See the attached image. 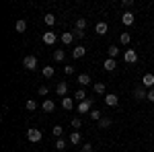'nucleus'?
Instances as JSON below:
<instances>
[{"instance_id": "obj_29", "label": "nucleus", "mask_w": 154, "mask_h": 152, "mask_svg": "<svg viewBox=\"0 0 154 152\" xmlns=\"http://www.w3.org/2000/svg\"><path fill=\"white\" fill-rule=\"evenodd\" d=\"M43 19H45V25H49V27H51V25H56V17H54V14H45Z\"/></svg>"}, {"instance_id": "obj_21", "label": "nucleus", "mask_w": 154, "mask_h": 152, "mask_svg": "<svg viewBox=\"0 0 154 152\" xmlns=\"http://www.w3.org/2000/svg\"><path fill=\"white\" fill-rule=\"evenodd\" d=\"M91 119H93V121H101V119H103V113H101L99 109H93V111H91Z\"/></svg>"}, {"instance_id": "obj_4", "label": "nucleus", "mask_w": 154, "mask_h": 152, "mask_svg": "<svg viewBox=\"0 0 154 152\" xmlns=\"http://www.w3.org/2000/svg\"><path fill=\"white\" fill-rule=\"evenodd\" d=\"M23 66L27 68V70H35L37 68V58L35 56H27V58L23 60Z\"/></svg>"}, {"instance_id": "obj_19", "label": "nucleus", "mask_w": 154, "mask_h": 152, "mask_svg": "<svg viewBox=\"0 0 154 152\" xmlns=\"http://www.w3.org/2000/svg\"><path fill=\"white\" fill-rule=\"evenodd\" d=\"M64 58H66V51H64V49H56V51H54V60H56V62H64Z\"/></svg>"}, {"instance_id": "obj_11", "label": "nucleus", "mask_w": 154, "mask_h": 152, "mask_svg": "<svg viewBox=\"0 0 154 152\" xmlns=\"http://www.w3.org/2000/svg\"><path fill=\"white\" fill-rule=\"evenodd\" d=\"M103 68H105L107 72H113L115 68H117V62H115L113 58H107V60H105V64H103Z\"/></svg>"}, {"instance_id": "obj_24", "label": "nucleus", "mask_w": 154, "mask_h": 152, "mask_svg": "<svg viewBox=\"0 0 154 152\" xmlns=\"http://www.w3.org/2000/svg\"><path fill=\"white\" fill-rule=\"evenodd\" d=\"M119 41H121L123 45H128V43L131 41V35L130 33H121V35H119Z\"/></svg>"}, {"instance_id": "obj_26", "label": "nucleus", "mask_w": 154, "mask_h": 152, "mask_svg": "<svg viewBox=\"0 0 154 152\" xmlns=\"http://www.w3.org/2000/svg\"><path fill=\"white\" fill-rule=\"evenodd\" d=\"M86 29V19H78L76 21V31H84Z\"/></svg>"}, {"instance_id": "obj_32", "label": "nucleus", "mask_w": 154, "mask_h": 152, "mask_svg": "<svg viewBox=\"0 0 154 152\" xmlns=\"http://www.w3.org/2000/svg\"><path fill=\"white\" fill-rule=\"evenodd\" d=\"M80 126H82V119H80V117H74V119H72V128L80 129Z\"/></svg>"}, {"instance_id": "obj_9", "label": "nucleus", "mask_w": 154, "mask_h": 152, "mask_svg": "<svg viewBox=\"0 0 154 152\" xmlns=\"http://www.w3.org/2000/svg\"><path fill=\"white\" fill-rule=\"evenodd\" d=\"M41 109H43L45 113H51V111L56 109V103H54L51 99H43V103H41Z\"/></svg>"}, {"instance_id": "obj_20", "label": "nucleus", "mask_w": 154, "mask_h": 152, "mask_svg": "<svg viewBox=\"0 0 154 152\" xmlns=\"http://www.w3.org/2000/svg\"><path fill=\"white\" fill-rule=\"evenodd\" d=\"M93 88H95L97 95H105V84H103V82H95V84H93Z\"/></svg>"}, {"instance_id": "obj_7", "label": "nucleus", "mask_w": 154, "mask_h": 152, "mask_svg": "<svg viewBox=\"0 0 154 152\" xmlns=\"http://www.w3.org/2000/svg\"><path fill=\"white\" fill-rule=\"evenodd\" d=\"M91 105H93V101H91V99H84V101H80V103H78V113H88V111H91Z\"/></svg>"}, {"instance_id": "obj_23", "label": "nucleus", "mask_w": 154, "mask_h": 152, "mask_svg": "<svg viewBox=\"0 0 154 152\" xmlns=\"http://www.w3.org/2000/svg\"><path fill=\"white\" fill-rule=\"evenodd\" d=\"M14 29H17L19 33H25V31H27V23H25V21H17V25H14Z\"/></svg>"}, {"instance_id": "obj_6", "label": "nucleus", "mask_w": 154, "mask_h": 152, "mask_svg": "<svg viewBox=\"0 0 154 152\" xmlns=\"http://www.w3.org/2000/svg\"><path fill=\"white\" fill-rule=\"evenodd\" d=\"M134 21H136V17H134V12L125 11L123 14H121V23L125 25V27H130V25H134Z\"/></svg>"}, {"instance_id": "obj_40", "label": "nucleus", "mask_w": 154, "mask_h": 152, "mask_svg": "<svg viewBox=\"0 0 154 152\" xmlns=\"http://www.w3.org/2000/svg\"><path fill=\"white\" fill-rule=\"evenodd\" d=\"M152 115H154V113H152Z\"/></svg>"}, {"instance_id": "obj_13", "label": "nucleus", "mask_w": 154, "mask_h": 152, "mask_svg": "<svg viewBox=\"0 0 154 152\" xmlns=\"http://www.w3.org/2000/svg\"><path fill=\"white\" fill-rule=\"evenodd\" d=\"M134 97H136V99H138V101H144V99H146V97H148V93H146V91H144V86H138V88H136V91H134Z\"/></svg>"}, {"instance_id": "obj_3", "label": "nucleus", "mask_w": 154, "mask_h": 152, "mask_svg": "<svg viewBox=\"0 0 154 152\" xmlns=\"http://www.w3.org/2000/svg\"><path fill=\"white\" fill-rule=\"evenodd\" d=\"M56 41H58V35H56L54 31H45V33H43V43H45V45H54Z\"/></svg>"}, {"instance_id": "obj_33", "label": "nucleus", "mask_w": 154, "mask_h": 152, "mask_svg": "<svg viewBox=\"0 0 154 152\" xmlns=\"http://www.w3.org/2000/svg\"><path fill=\"white\" fill-rule=\"evenodd\" d=\"M99 126H101V128H109V126H111V117H103V119L99 121Z\"/></svg>"}, {"instance_id": "obj_37", "label": "nucleus", "mask_w": 154, "mask_h": 152, "mask_svg": "<svg viewBox=\"0 0 154 152\" xmlns=\"http://www.w3.org/2000/svg\"><path fill=\"white\" fill-rule=\"evenodd\" d=\"M82 152H93V146L91 144H82Z\"/></svg>"}, {"instance_id": "obj_2", "label": "nucleus", "mask_w": 154, "mask_h": 152, "mask_svg": "<svg viewBox=\"0 0 154 152\" xmlns=\"http://www.w3.org/2000/svg\"><path fill=\"white\" fill-rule=\"evenodd\" d=\"M123 60H125V64H136V62H138V54H136V49H125Z\"/></svg>"}, {"instance_id": "obj_22", "label": "nucleus", "mask_w": 154, "mask_h": 152, "mask_svg": "<svg viewBox=\"0 0 154 152\" xmlns=\"http://www.w3.org/2000/svg\"><path fill=\"white\" fill-rule=\"evenodd\" d=\"M78 82H80V84H82V86H86V84H91V76H88V74H80V76H78Z\"/></svg>"}, {"instance_id": "obj_16", "label": "nucleus", "mask_w": 154, "mask_h": 152, "mask_svg": "<svg viewBox=\"0 0 154 152\" xmlns=\"http://www.w3.org/2000/svg\"><path fill=\"white\" fill-rule=\"evenodd\" d=\"M107 23H97V27H95V31H97V35H105L107 33Z\"/></svg>"}, {"instance_id": "obj_39", "label": "nucleus", "mask_w": 154, "mask_h": 152, "mask_svg": "<svg viewBox=\"0 0 154 152\" xmlns=\"http://www.w3.org/2000/svg\"><path fill=\"white\" fill-rule=\"evenodd\" d=\"M74 37H78V39H82V37H84V31H76V33H74Z\"/></svg>"}, {"instance_id": "obj_36", "label": "nucleus", "mask_w": 154, "mask_h": 152, "mask_svg": "<svg viewBox=\"0 0 154 152\" xmlns=\"http://www.w3.org/2000/svg\"><path fill=\"white\" fill-rule=\"evenodd\" d=\"M131 4H134V0H123V2H121V6H123V8H130Z\"/></svg>"}, {"instance_id": "obj_18", "label": "nucleus", "mask_w": 154, "mask_h": 152, "mask_svg": "<svg viewBox=\"0 0 154 152\" xmlns=\"http://www.w3.org/2000/svg\"><path fill=\"white\" fill-rule=\"evenodd\" d=\"M70 142H72V144H80V142H82L80 132H72V134H70Z\"/></svg>"}, {"instance_id": "obj_17", "label": "nucleus", "mask_w": 154, "mask_h": 152, "mask_svg": "<svg viewBox=\"0 0 154 152\" xmlns=\"http://www.w3.org/2000/svg\"><path fill=\"white\" fill-rule=\"evenodd\" d=\"M54 66H43V70H41V74H43V78H51L54 76Z\"/></svg>"}, {"instance_id": "obj_5", "label": "nucleus", "mask_w": 154, "mask_h": 152, "mask_svg": "<svg viewBox=\"0 0 154 152\" xmlns=\"http://www.w3.org/2000/svg\"><path fill=\"white\" fill-rule=\"evenodd\" d=\"M117 103H119V97H117L115 93L105 95V105H107V107H117Z\"/></svg>"}, {"instance_id": "obj_35", "label": "nucleus", "mask_w": 154, "mask_h": 152, "mask_svg": "<svg viewBox=\"0 0 154 152\" xmlns=\"http://www.w3.org/2000/svg\"><path fill=\"white\" fill-rule=\"evenodd\" d=\"M146 99H148L150 103H154V88H150V91H148V97H146Z\"/></svg>"}, {"instance_id": "obj_10", "label": "nucleus", "mask_w": 154, "mask_h": 152, "mask_svg": "<svg viewBox=\"0 0 154 152\" xmlns=\"http://www.w3.org/2000/svg\"><path fill=\"white\" fill-rule=\"evenodd\" d=\"M84 54H86V47H84V45H76L74 49H72V58H76V60L82 58Z\"/></svg>"}, {"instance_id": "obj_34", "label": "nucleus", "mask_w": 154, "mask_h": 152, "mask_svg": "<svg viewBox=\"0 0 154 152\" xmlns=\"http://www.w3.org/2000/svg\"><path fill=\"white\" fill-rule=\"evenodd\" d=\"M48 93H49V88L45 86V84H43V86H39V95H41V97H48Z\"/></svg>"}, {"instance_id": "obj_27", "label": "nucleus", "mask_w": 154, "mask_h": 152, "mask_svg": "<svg viewBox=\"0 0 154 152\" xmlns=\"http://www.w3.org/2000/svg\"><path fill=\"white\" fill-rule=\"evenodd\" d=\"M107 51H109V58H113V60H115V56L119 54V47H115V45H109V49H107Z\"/></svg>"}, {"instance_id": "obj_12", "label": "nucleus", "mask_w": 154, "mask_h": 152, "mask_svg": "<svg viewBox=\"0 0 154 152\" xmlns=\"http://www.w3.org/2000/svg\"><path fill=\"white\" fill-rule=\"evenodd\" d=\"M56 93H58L60 97L64 99V97H66V93H68V84H66V82H58V86H56Z\"/></svg>"}, {"instance_id": "obj_1", "label": "nucleus", "mask_w": 154, "mask_h": 152, "mask_svg": "<svg viewBox=\"0 0 154 152\" xmlns=\"http://www.w3.org/2000/svg\"><path fill=\"white\" fill-rule=\"evenodd\" d=\"M27 138H29V142H33V144H37V142H41V132L39 129H35V128H31L29 132H27Z\"/></svg>"}, {"instance_id": "obj_15", "label": "nucleus", "mask_w": 154, "mask_h": 152, "mask_svg": "<svg viewBox=\"0 0 154 152\" xmlns=\"http://www.w3.org/2000/svg\"><path fill=\"white\" fill-rule=\"evenodd\" d=\"M62 107H64L66 111H70L72 107H74V101H72L70 97H64V99H62Z\"/></svg>"}, {"instance_id": "obj_25", "label": "nucleus", "mask_w": 154, "mask_h": 152, "mask_svg": "<svg viewBox=\"0 0 154 152\" xmlns=\"http://www.w3.org/2000/svg\"><path fill=\"white\" fill-rule=\"evenodd\" d=\"M25 107H27V111H35V109H37V103L33 101V99H27V103H25Z\"/></svg>"}, {"instance_id": "obj_30", "label": "nucleus", "mask_w": 154, "mask_h": 152, "mask_svg": "<svg viewBox=\"0 0 154 152\" xmlns=\"http://www.w3.org/2000/svg\"><path fill=\"white\" fill-rule=\"evenodd\" d=\"M74 99H78V101H84V99H86V93H84L82 88H78V91H76V95H74Z\"/></svg>"}, {"instance_id": "obj_8", "label": "nucleus", "mask_w": 154, "mask_h": 152, "mask_svg": "<svg viewBox=\"0 0 154 152\" xmlns=\"http://www.w3.org/2000/svg\"><path fill=\"white\" fill-rule=\"evenodd\" d=\"M142 84H144V88H154V74H144V78H142Z\"/></svg>"}, {"instance_id": "obj_28", "label": "nucleus", "mask_w": 154, "mask_h": 152, "mask_svg": "<svg viewBox=\"0 0 154 152\" xmlns=\"http://www.w3.org/2000/svg\"><path fill=\"white\" fill-rule=\"evenodd\" d=\"M56 148L62 152L64 148H66V140H64V138H58V140H56Z\"/></svg>"}, {"instance_id": "obj_38", "label": "nucleus", "mask_w": 154, "mask_h": 152, "mask_svg": "<svg viewBox=\"0 0 154 152\" xmlns=\"http://www.w3.org/2000/svg\"><path fill=\"white\" fill-rule=\"evenodd\" d=\"M64 72H66V74H74V66H66Z\"/></svg>"}, {"instance_id": "obj_14", "label": "nucleus", "mask_w": 154, "mask_h": 152, "mask_svg": "<svg viewBox=\"0 0 154 152\" xmlns=\"http://www.w3.org/2000/svg\"><path fill=\"white\" fill-rule=\"evenodd\" d=\"M74 41V33H62V43L64 45H70Z\"/></svg>"}, {"instance_id": "obj_31", "label": "nucleus", "mask_w": 154, "mask_h": 152, "mask_svg": "<svg viewBox=\"0 0 154 152\" xmlns=\"http://www.w3.org/2000/svg\"><path fill=\"white\" fill-rule=\"evenodd\" d=\"M62 132H64V129H62V126H54V129H51V134H54L56 138H62Z\"/></svg>"}]
</instances>
